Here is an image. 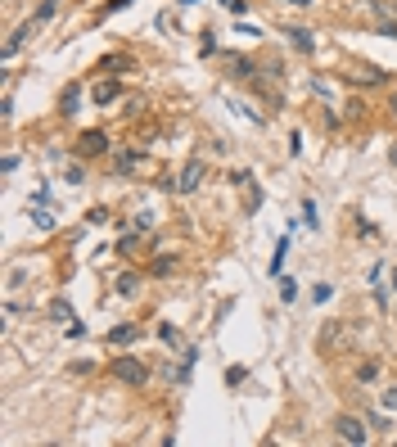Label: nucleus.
Segmentation results:
<instances>
[{
  "label": "nucleus",
  "mask_w": 397,
  "mask_h": 447,
  "mask_svg": "<svg viewBox=\"0 0 397 447\" xmlns=\"http://www.w3.org/2000/svg\"><path fill=\"white\" fill-rule=\"evenodd\" d=\"M32 221H36V231H50V226H55V217H50L45 208H36V213H32Z\"/></svg>",
  "instance_id": "obj_16"
},
{
  "label": "nucleus",
  "mask_w": 397,
  "mask_h": 447,
  "mask_svg": "<svg viewBox=\"0 0 397 447\" xmlns=\"http://www.w3.org/2000/svg\"><path fill=\"white\" fill-rule=\"evenodd\" d=\"M135 289H140V280H135V276H118V294L122 298H135Z\"/></svg>",
  "instance_id": "obj_12"
},
{
  "label": "nucleus",
  "mask_w": 397,
  "mask_h": 447,
  "mask_svg": "<svg viewBox=\"0 0 397 447\" xmlns=\"http://www.w3.org/2000/svg\"><path fill=\"white\" fill-rule=\"evenodd\" d=\"M393 122H397V95H393Z\"/></svg>",
  "instance_id": "obj_25"
},
{
  "label": "nucleus",
  "mask_w": 397,
  "mask_h": 447,
  "mask_svg": "<svg viewBox=\"0 0 397 447\" xmlns=\"http://www.w3.org/2000/svg\"><path fill=\"white\" fill-rule=\"evenodd\" d=\"M118 95H122L118 82H99V86H95V104H108V99H118Z\"/></svg>",
  "instance_id": "obj_9"
},
{
  "label": "nucleus",
  "mask_w": 397,
  "mask_h": 447,
  "mask_svg": "<svg viewBox=\"0 0 397 447\" xmlns=\"http://www.w3.org/2000/svg\"><path fill=\"white\" fill-rule=\"evenodd\" d=\"M203 158H190V163L181 167V177H177V194H194L198 185H203Z\"/></svg>",
  "instance_id": "obj_3"
},
{
  "label": "nucleus",
  "mask_w": 397,
  "mask_h": 447,
  "mask_svg": "<svg viewBox=\"0 0 397 447\" xmlns=\"http://www.w3.org/2000/svg\"><path fill=\"white\" fill-rule=\"evenodd\" d=\"M334 434H339L343 443H357V447L370 438V429H366V420H362V416H339V420H334Z\"/></svg>",
  "instance_id": "obj_2"
},
{
  "label": "nucleus",
  "mask_w": 397,
  "mask_h": 447,
  "mask_svg": "<svg viewBox=\"0 0 397 447\" xmlns=\"http://www.w3.org/2000/svg\"><path fill=\"white\" fill-rule=\"evenodd\" d=\"M50 316L64 321V326H68V321H77V316H72V303H68V298H55V303H50Z\"/></svg>",
  "instance_id": "obj_10"
},
{
  "label": "nucleus",
  "mask_w": 397,
  "mask_h": 447,
  "mask_svg": "<svg viewBox=\"0 0 397 447\" xmlns=\"http://www.w3.org/2000/svg\"><path fill=\"white\" fill-rule=\"evenodd\" d=\"M55 9H59V0H41V9H36V14H32V18H36V23H45L50 14H55Z\"/></svg>",
  "instance_id": "obj_15"
},
{
  "label": "nucleus",
  "mask_w": 397,
  "mask_h": 447,
  "mask_svg": "<svg viewBox=\"0 0 397 447\" xmlns=\"http://www.w3.org/2000/svg\"><path fill=\"white\" fill-rule=\"evenodd\" d=\"M284 253H289V235L276 244V263H271V271H280V263H284Z\"/></svg>",
  "instance_id": "obj_19"
},
{
  "label": "nucleus",
  "mask_w": 397,
  "mask_h": 447,
  "mask_svg": "<svg viewBox=\"0 0 397 447\" xmlns=\"http://www.w3.org/2000/svg\"><path fill=\"white\" fill-rule=\"evenodd\" d=\"M379 375V362H366L362 370H357V380H362V384H370V380H375Z\"/></svg>",
  "instance_id": "obj_18"
},
{
  "label": "nucleus",
  "mask_w": 397,
  "mask_h": 447,
  "mask_svg": "<svg viewBox=\"0 0 397 447\" xmlns=\"http://www.w3.org/2000/svg\"><path fill=\"white\" fill-rule=\"evenodd\" d=\"M280 298H284V303H293V298H298V285H293L289 276H284V280H280Z\"/></svg>",
  "instance_id": "obj_17"
},
{
  "label": "nucleus",
  "mask_w": 397,
  "mask_h": 447,
  "mask_svg": "<svg viewBox=\"0 0 397 447\" xmlns=\"http://www.w3.org/2000/svg\"><path fill=\"white\" fill-rule=\"evenodd\" d=\"M393 289H397V267H393Z\"/></svg>",
  "instance_id": "obj_26"
},
{
  "label": "nucleus",
  "mask_w": 397,
  "mask_h": 447,
  "mask_svg": "<svg viewBox=\"0 0 397 447\" xmlns=\"http://www.w3.org/2000/svg\"><path fill=\"white\" fill-rule=\"evenodd\" d=\"M312 298H316V303H330V298H334V285H316Z\"/></svg>",
  "instance_id": "obj_20"
},
{
  "label": "nucleus",
  "mask_w": 397,
  "mask_h": 447,
  "mask_svg": "<svg viewBox=\"0 0 397 447\" xmlns=\"http://www.w3.org/2000/svg\"><path fill=\"white\" fill-rule=\"evenodd\" d=\"M172 271H177V258H158L154 263V276H172Z\"/></svg>",
  "instance_id": "obj_14"
},
{
  "label": "nucleus",
  "mask_w": 397,
  "mask_h": 447,
  "mask_svg": "<svg viewBox=\"0 0 397 447\" xmlns=\"http://www.w3.org/2000/svg\"><path fill=\"white\" fill-rule=\"evenodd\" d=\"M284 32H289V41L303 50V55H312V50H316V41H312V32H307V28H284Z\"/></svg>",
  "instance_id": "obj_8"
},
{
  "label": "nucleus",
  "mask_w": 397,
  "mask_h": 447,
  "mask_svg": "<svg viewBox=\"0 0 397 447\" xmlns=\"http://www.w3.org/2000/svg\"><path fill=\"white\" fill-rule=\"evenodd\" d=\"M113 375L122 384H131V389H140V384L149 380V366L140 362V357H113Z\"/></svg>",
  "instance_id": "obj_1"
},
{
  "label": "nucleus",
  "mask_w": 397,
  "mask_h": 447,
  "mask_svg": "<svg viewBox=\"0 0 397 447\" xmlns=\"http://www.w3.org/2000/svg\"><path fill=\"white\" fill-rule=\"evenodd\" d=\"M122 5H131V0H113V5H108V14H113V9H122Z\"/></svg>",
  "instance_id": "obj_23"
},
{
  "label": "nucleus",
  "mask_w": 397,
  "mask_h": 447,
  "mask_svg": "<svg viewBox=\"0 0 397 447\" xmlns=\"http://www.w3.org/2000/svg\"><path fill=\"white\" fill-rule=\"evenodd\" d=\"M284 5H312V0H284Z\"/></svg>",
  "instance_id": "obj_24"
},
{
  "label": "nucleus",
  "mask_w": 397,
  "mask_h": 447,
  "mask_svg": "<svg viewBox=\"0 0 397 447\" xmlns=\"http://www.w3.org/2000/svg\"><path fill=\"white\" fill-rule=\"evenodd\" d=\"M118 248H122V253H127V258H131V253H140V240H135V235H127V240H122Z\"/></svg>",
  "instance_id": "obj_21"
},
{
  "label": "nucleus",
  "mask_w": 397,
  "mask_h": 447,
  "mask_svg": "<svg viewBox=\"0 0 397 447\" xmlns=\"http://www.w3.org/2000/svg\"><path fill=\"white\" fill-rule=\"evenodd\" d=\"M379 36H393V41H397V18H388L384 9H379Z\"/></svg>",
  "instance_id": "obj_13"
},
{
  "label": "nucleus",
  "mask_w": 397,
  "mask_h": 447,
  "mask_svg": "<svg viewBox=\"0 0 397 447\" xmlns=\"http://www.w3.org/2000/svg\"><path fill=\"white\" fill-rule=\"evenodd\" d=\"M384 412H397V384H393V389H384Z\"/></svg>",
  "instance_id": "obj_22"
},
{
  "label": "nucleus",
  "mask_w": 397,
  "mask_h": 447,
  "mask_svg": "<svg viewBox=\"0 0 397 447\" xmlns=\"http://www.w3.org/2000/svg\"><path fill=\"white\" fill-rule=\"evenodd\" d=\"M77 99H82V91H77V86H68V91L59 95V109H64V114H77Z\"/></svg>",
  "instance_id": "obj_11"
},
{
  "label": "nucleus",
  "mask_w": 397,
  "mask_h": 447,
  "mask_svg": "<svg viewBox=\"0 0 397 447\" xmlns=\"http://www.w3.org/2000/svg\"><path fill=\"white\" fill-rule=\"evenodd\" d=\"M347 77L362 82V86H379V82H384V68H375V64H357V68H347Z\"/></svg>",
  "instance_id": "obj_5"
},
{
  "label": "nucleus",
  "mask_w": 397,
  "mask_h": 447,
  "mask_svg": "<svg viewBox=\"0 0 397 447\" xmlns=\"http://www.w3.org/2000/svg\"><path fill=\"white\" fill-rule=\"evenodd\" d=\"M135 167H140V149H118V154H113V172H118V177H131Z\"/></svg>",
  "instance_id": "obj_4"
},
{
  "label": "nucleus",
  "mask_w": 397,
  "mask_h": 447,
  "mask_svg": "<svg viewBox=\"0 0 397 447\" xmlns=\"http://www.w3.org/2000/svg\"><path fill=\"white\" fill-rule=\"evenodd\" d=\"M108 149V136L104 131H86L82 136V154H104Z\"/></svg>",
  "instance_id": "obj_7"
},
{
  "label": "nucleus",
  "mask_w": 397,
  "mask_h": 447,
  "mask_svg": "<svg viewBox=\"0 0 397 447\" xmlns=\"http://www.w3.org/2000/svg\"><path fill=\"white\" fill-rule=\"evenodd\" d=\"M135 339H140V326H131V321H127V326H113V330H108V343H113V348H127V343H135Z\"/></svg>",
  "instance_id": "obj_6"
},
{
  "label": "nucleus",
  "mask_w": 397,
  "mask_h": 447,
  "mask_svg": "<svg viewBox=\"0 0 397 447\" xmlns=\"http://www.w3.org/2000/svg\"><path fill=\"white\" fill-rule=\"evenodd\" d=\"M181 5H198V0H181Z\"/></svg>",
  "instance_id": "obj_27"
}]
</instances>
